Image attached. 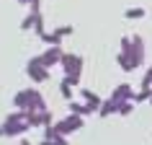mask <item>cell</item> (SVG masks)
<instances>
[{
	"mask_svg": "<svg viewBox=\"0 0 152 145\" xmlns=\"http://www.w3.org/2000/svg\"><path fill=\"white\" fill-rule=\"evenodd\" d=\"M129 57H132L134 67H139V65L144 62V41H142V36H132V47H129Z\"/></svg>",
	"mask_w": 152,
	"mask_h": 145,
	"instance_id": "cell-1",
	"label": "cell"
},
{
	"mask_svg": "<svg viewBox=\"0 0 152 145\" xmlns=\"http://www.w3.org/2000/svg\"><path fill=\"white\" fill-rule=\"evenodd\" d=\"M132 96H134V91L129 88V86H119V88L113 91L111 101H116V104H121V101H132Z\"/></svg>",
	"mask_w": 152,
	"mask_h": 145,
	"instance_id": "cell-2",
	"label": "cell"
},
{
	"mask_svg": "<svg viewBox=\"0 0 152 145\" xmlns=\"http://www.w3.org/2000/svg\"><path fill=\"white\" fill-rule=\"evenodd\" d=\"M83 122L77 119V117H72V119H64V122H59L57 124V132H72V129H77Z\"/></svg>",
	"mask_w": 152,
	"mask_h": 145,
	"instance_id": "cell-3",
	"label": "cell"
},
{
	"mask_svg": "<svg viewBox=\"0 0 152 145\" xmlns=\"http://www.w3.org/2000/svg\"><path fill=\"white\" fill-rule=\"evenodd\" d=\"M28 75H31L34 81H44V78H47V75H44V70L36 65V60H31V62H28Z\"/></svg>",
	"mask_w": 152,
	"mask_h": 145,
	"instance_id": "cell-4",
	"label": "cell"
},
{
	"mask_svg": "<svg viewBox=\"0 0 152 145\" xmlns=\"http://www.w3.org/2000/svg\"><path fill=\"white\" fill-rule=\"evenodd\" d=\"M124 16H126L129 21H137V18L147 16V10H144V8H126V10H124Z\"/></svg>",
	"mask_w": 152,
	"mask_h": 145,
	"instance_id": "cell-5",
	"label": "cell"
},
{
	"mask_svg": "<svg viewBox=\"0 0 152 145\" xmlns=\"http://www.w3.org/2000/svg\"><path fill=\"white\" fill-rule=\"evenodd\" d=\"M57 60H59V49H49V52H47L44 57H41L39 62H41V65H54Z\"/></svg>",
	"mask_w": 152,
	"mask_h": 145,
	"instance_id": "cell-6",
	"label": "cell"
},
{
	"mask_svg": "<svg viewBox=\"0 0 152 145\" xmlns=\"http://www.w3.org/2000/svg\"><path fill=\"white\" fill-rule=\"evenodd\" d=\"M150 96H152V88H142L139 93L132 96V101H137V104H139V101H150Z\"/></svg>",
	"mask_w": 152,
	"mask_h": 145,
	"instance_id": "cell-7",
	"label": "cell"
},
{
	"mask_svg": "<svg viewBox=\"0 0 152 145\" xmlns=\"http://www.w3.org/2000/svg\"><path fill=\"white\" fill-rule=\"evenodd\" d=\"M132 109H134V104H132V101H121V104H119V114H121V117L132 114Z\"/></svg>",
	"mask_w": 152,
	"mask_h": 145,
	"instance_id": "cell-8",
	"label": "cell"
},
{
	"mask_svg": "<svg viewBox=\"0 0 152 145\" xmlns=\"http://www.w3.org/2000/svg\"><path fill=\"white\" fill-rule=\"evenodd\" d=\"M83 96L88 98V104H90V106H93V109H96V106H98V104H101V101H98V96H96V93H90V91H83Z\"/></svg>",
	"mask_w": 152,
	"mask_h": 145,
	"instance_id": "cell-9",
	"label": "cell"
},
{
	"mask_svg": "<svg viewBox=\"0 0 152 145\" xmlns=\"http://www.w3.org/2000/svg\"><path fill=\"white\" fill-rule=\"evenodd\" d=\"M142 88H152V65H150V70H147V75L142 81Z\"/></svg>",
	"mask_w": 152,
	"mask_h": 145,
	"instance_id": "cell-10",
	"label": "cell"
},
{
	"mask_svg": "<svg viewBox=\"0 0 152 145\" xmlns=\"http://www.w3.org/2000/svg\"><path fill=\"white\" fill-rule=\"evenodd\" d=\"M21 3H31V0H21Z\"/></svg>",
	"mask_w": 152,
	"mask_h": 145,
	"instance_id": "cell-11",
	"label": "cell"
},
{
	"mask_svg": "<svg viewBox=\"0 0 152 145\" xmlns=\"http://www.w3.org/2000/svg\"><path fill=\"white\" fill-rule=\"evenodd\" d=\"M150 104H152V96H150Z\"/></svg>",
	"mask_w": 152,
	"mask_h": 145,
	"instance_id": "cell-12",
	"label": "cell"
}]
</instances>
